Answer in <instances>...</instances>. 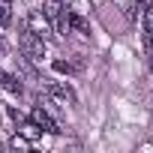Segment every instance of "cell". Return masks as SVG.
Listing matches in <instances>:
<instances>
[{
	"label": "cell",
	"mask_w": 153,
	"mask_h": 153,
	"mask_svg": "<svg viewBox=\"0 0 153 153\" xmlns=\"http://www.w3.org/2000/svg\"><path fill=\"white\" fill-rule=\"evenodd\" d=\"M21 51H24V57H30V60H42V57H45V39H39L36 33L24 30V33H21Z\"/></svg>",
	"instance_id": "obj_1"
},
{
	"label": "cell",
	"mask_w": 153,
	"mask_h": 153,
	"mask_svg": "<svg viewBox=\"0 0 153 153\" xmlns=\"http://www.w3.org/2000/svg\"><path fill=\"white\" fill-rule=\"evenodd\" d=\"M42 15H45L48 21H54L57 33H66V18H63V6H60V0H45Z\"/></svg>",
	"instance_id": "obj_2"
},
{
	"label": "cell",
	"mask_w": 153,
	"mask_h": 153,
	"mask_svg": "<svg viewBox=\"0 0 153 153\" xmlns=\"http://www.w3.org/2000/svg\"><path fill=\"white\" fill-rule=\"evenodd\" d=\"M27 30H30V33H36L39 39H48V36H51V21H48L42 12H36V9H33V12L27 15Z\"/></svg>",
	"instance_id": "obj_3"
},
{
	"label": "cell",
	"mask_w": 153,
	"mask_h": 153,
	"mask_svg": "<svg viewBox=\"0 0 153 153\" xmlns=\"http://www.w3.org/2000/svg\"><path fill=\"white\" fill-rule=\"evenodd\" d=\"M30 120H33V123H36V126L42 129V132H51V135H57V132H60V126H57V120H54V117H51L48 111H42L39 105H36V108L30 111Z\"/></svg>",
	"instance_id": "obj_4"
},
{
	"label": "cell",
	"mask_w": 153,
	"mask_h": 153,
	"mask_svg": "<svg viewBox=\"0 0 153 153\" xmlns=\"http://www.w3.org/2000/svg\"><path fill=\"white\" fill-rule=\"evenodd\" d=\"M48 93H51L54 99H60L63 105H66V102H69V105L78 102V93H75L69 84H63V81H51V84H48Z\"/></svg>",
	"instance_id": "obj_5"
},
{
	"label": "cell",
	"mask_w": 153,
	"mask_h": 153,
	"mask_svg": "<svg viewBox=\"0 0 153 153\" xmlns=\"http://www.w3.org/2000/svg\"><path fill=\"white\" fill-rule=\"evenodd\" d=\"M141 15H144V18H141V27H144V45H147V51H153V9L147 6Z\"/></svg>",
	"instance_id": "obj_6"
},
{
	"label": "cell",
	"mask_w": 153,
	"mask_h": 153,
	"mask_svg": "<svg viewBox=\"0 0 153 153\" xmlns=\"http://www.w3.org/2000/svg\"><path fill=\"white\" fill-rule=\"evenodd\" d=\"M0 87H3L6 93H21L24 90L21 78H15V75H9V72H0Z\"/></svg>",
	"instance_id": "obj_7"
},
{
	"label": "cell",
	"mask_w": 153,
	"mask_h": 153,
	"mask_svg": "<svg viewBox=\"0 0 153 153\" xmlns=\"http://www.w3.org/2000/svg\"><path fill=\"white\" fill-rule=\"evenodd\" d=\"M69 24H72L75 30H78L81 36H90V24H87V21H84L81 15H69Z\"/></svg>",
	"instance_id": "obj_8"
},
{
	"label": "cell",
	"mask_w": 153,
	"mask_h": 153,
	"mask_svg": "<svg viewBox=\"0 0 153 153\" xmlns=\"http://www.w3.org/2000/svg\"><path fill=\"white\" fill-rule=\"evenodd\" d=\"M54 72H63V75H75L78 72V66L69 63V60H54Z\"/></svg>",
	"instance_id": "obj_9"
},
{
	"label": "cell",
	"mask_w": 153,
	"mask_h": 153,
	"mask_svg": "<svg viewBox=\"0 0 153 153\" xmlns=\"http://www.w3.org/2000/svg\"><path fill=\"white\" fill-rule=\"evenodd\" d=\"M9 21H12L9 3H6V0H0V27H9Z\"/></svg>",
	"instance_id": "obj_10"
},
{
	"label": "cell",
	"mask_w": 153,
	"mask_h": 153,
	"mask_svg": "<svg viewBox=\"0 0 153 153\" xmlns=\"http://www.w3.org/2000/svg\"><path fill=\"white\" fill-rule=\"evenodd\" d=\"M150 3H153V0H132V6H129V18H135L138 12H144Z\"/></svg>",
	"instance_id": "obj_11"
},
{
	"label": "cell",
	"mask_w": 153,
	"mask_h": 153,
	"mask_svg": "<svg viewBox=\"0 0 153 153\" xmlns=\"http://www.w3.org/2000/svg\"><path fill=\"white\" fill-rule=\"evenodd\" d=\"M12 147H30V141L21 138V135H15V138H12Z\"/></svg>",
	"instance_id": "obj_12"
},
{
	"label": "cell",
	"mask_w": 153,
	"mask_h": 153,
	"mask_svg": "<svg viewBox=\"0 0 153 153\" xmlns=\"http://www.w3.org/2000/svg\"><path fill=\"white\" fill-rule=\"evenodd\" d=\"M150 72H153V57H150Z\"/></svg>",
	"instance_id": "obj_13"
},
{
	"label": "cell",
	"mask_w": 153,
	"mask_h": 153,
	"mask_svg": "<svg viewBox=\"0 0 153 153\" xmlns=\"http://www.w3.org/2000/svg\"><path fill=\"white\" fill-rule=\"evenodd\" d=\"M6 3H12V0H6Z\"/></svg>",
	"instance_id": "obj_14"
}]
</instances>
